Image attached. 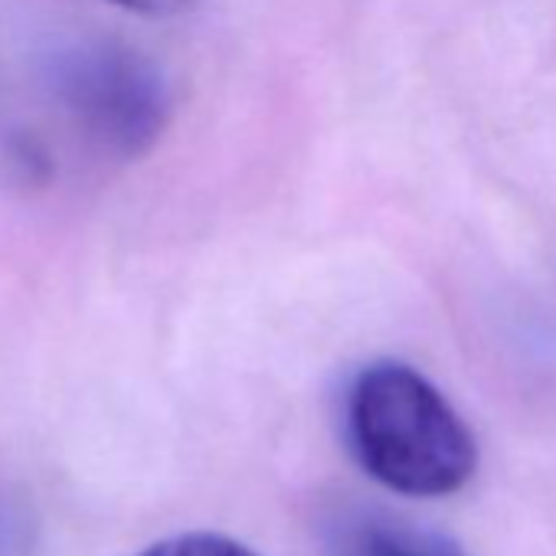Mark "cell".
Returning a JSON list of instances; mask_svg holds the SVG:
<instances>
[{
    "label": "cell",
    "mask_w": 556,
    "mask_h": 556,
    "mask_svg": "<svg viewBox=\"0 0 556 556\" xmlns=\"http://www.w3.org/2000/svg\"><path fill=\"white\" fill-rule=\"evenodd\" d=\"M348 439L361 468L406 497L462 491L478 468V445L442 390L416 367L377 361L348 393Z\"/></svg>",
    "instance_id": "1"
},
{
    "label": "cell",
    "mask_w": 556,
    "mask_h": 556,
    "mask_svg": "<svg viewBox=\"0 0 556 556\" xmlns=\"http://www.w3.org/2000/svg\"><path fill=\"white\" fill-rule=\"evenodd\" d=\"M56 96L102 151L138 161L154 151L170 122V89L161 70L122 43H79L56 60Z\"/></svg>",
    "instance_id": "2"
},
{
    "label": "cell",
    "mask_w": 556,
    "mask_h": 556,
    "mask_svg": "<svg viewBox=\"0 0 556 556\" xmlns=\"http://www.w3.org/2000/svg\"><path fill=\"white\" fill-rule=\"evenodd\" d=\"M334 556H462L442 536L393 517H354L334 536Z\"/></svg>",
    "instance_id": "3"
},
{
    "label": "cell",
    "mask_w": 556,
    "mask_h": 556,
    "mask_svg": "<svg viewBox=\"0 0 556 556\" xmlns=\"http://www.w3.org/2000/svg\"><path fill=\"white\" fill-rule=\"evenodd\" d=\"M138 556H258L245 543L226 533H210V530H193V533H177L167 540H157Z\"/></svg>",
    "instance_id": "4"
},
{
    "label": "cell",
    "mask_w": 556,
    "mask_h": 556,
    "mask_svg": "<svg viewBox=\"0 0 556 556\" xmlns=\"http://www.w3.org/2000/svg\"><path fill=\"white\" fill-rule=\"evenodd\" d=\"M105 4H115L128 14L138 17H151V21H167V17H184L190 14L200 0H105Z\"/></svg>",
    "instance_id": "5"
}]
</instances>
